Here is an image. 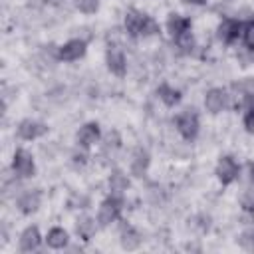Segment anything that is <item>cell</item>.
<instances>
[{"label": "cell", "instance_id": "1", "mask_svg": "<svg viewBox=\"0 0 254 254\" xmlns=\"http://www.w3.org/2000/svg\"><path fill=\"white\" fill-rule=\"evenodd\" d=\"M177 127L185 139H194L198 133V117L192 111H185L177 117Z\"/></svg>", "mask_w": 254, "mask_h": 254}, {"label": "cell", "instance_id": "2", "mask_svg": "<svg viewBox=\"0 0 254 254\" xmlns=\"http://www.w3.org/2000/svg\"><path fill=\"white\" fill-rule=\"evenodd\" d=\"M83 54H85V42H83V40H71V42H67L65 46H62L60 52H58L60 60H65V62L79 60Z\"/></svg>", "mask_w": 254, "mask_h": 254}, {"label": "cell", "instance_id": "3", "mask_svg": "<svg viewBox=\"0 0 254 254\" xmlns=\"http://www.w3.org/2000/svg\"><path fill=\"white\" fill-rule=\"evenodd\" d=\"M14 171H16L20 177H32V175H34V161H32V155L26 153L24 149L16 151V155H14Z\"/></svg>", "mask_w": 254, "mask_h": 254}, {"label": "cell", "instance_id": "4", "mask_svg": "<svg viewBox=\"0 0 254 254\" xmlns=\"http://www.w3.org/2000/svg\"><path fill=\"white\" fill-rule=\"evenodd\" d=\"M216 175H218V179H220L224 185L232 183V181L238 177V167H236L234 159H232V157H222L220 163H218V167H216Z\"/></svg>", "mask_w": 254, "mask_h": 254}, {"label": "cell", "instance_id": "5", "mask_svg": "<svg viewBox=\"0 0 254 254\" xmlns=\"http://www.w3.org/2000/svg\"><path fill=\"white\" fill-rule=\"evenodd\" d=\"M119 210H121V202L117 198H107L101 202L99 206V222L101 224H109L113 222L117 216H119Z\"/></svg>", "mask_w": 254, "mask_h": 254}, {"label": "cell", "instance_id": "6", "mask_svg": "<svg viewBox=\"0 0 254 254\" xmlns=\"http://www.w3.org/2000/svg\"><path fill=\"white\" fill-rule=\"evenodd\" d=\"M46 131H48V127L44 123H38V121H32V119L22 121L20 127H18V135L22 139H36V137L44 135Z\"/></svg>", "mask_w": 254, "mask_h": 254}, {"label": "cell", "instance_id": "7", "mask_svg": "<svg viewBox=\"0 0 254 254\" xmlns=\"http://www.w3.org/2000/svg\"><path fill=\"white\" fill-rule=\"evenodd\" d=\"M145 14L137 12V10H129L125 16V28L131 36H139L143 32V24H145Z\"/></svg>", "mask_w": 254, "mask_h": 254}, {"label": "cell", "instance_id": "8", "mask_svg": "<svg viewBox=\"0 0 254 254\" xmlns=\"http://www.w3.org/2000/svg\"><path fill=\"white\" fill-rule=\"evenodd\" d=\"M40 246V232L36 226H28L20 236V248L24 252H32Z\"/></svg>", "mask_w": 254, "mask_h": 254}, {"label": "cell", "instance_id": "9", "mask_svg": "<svg viewBox=\"0 0 254 254\" xmlns=\"http://www.w3.org/2000/svg\"><path fill=\"white\" fill-rule=\"evenodd\" d=\"M238 34H240V24L234 22V20H224L218 26V38L222 42H228L230 44V42H234L238 38Z\"/></svg>", "mask_w": 254, "mask_h": 254}, {"label": "cell", "instance_id": "10", "mask_svg": "<svg viewBox=\"0 0 254 254\" xmlns=\"http://www.w3.org/2000/svg\"><path fill=\"white\" fill-rule=\"evenodd\" d=\"M107 67L111 69V73L123 75V73H125V56H123L119 50L111 48V50L107 52Z\"/></svg>", "mask_w": 254, "mask_h": 254}, {"label": "cell", "instance_id": "11", "mask_svg": "<svg viewBox=\"0 0 254 254\" xmlns=\"http://www.w3.org/2000/svg\"><path fill=\"white\" fill-rule=\"evenodd\" d=\"M224 101H226V95L222 89H210L204 97V105L210 113H218L224 107Z\"/></svg>", "mask_w": 254, "mask_h": 254}, {"label": "cell", "instance_id": "12", "mask_svg": "<svg viewBox=\"0 0 254 254\" xmlns=\"http://www.w3.org/2000/svg\"><path fill=\"white\" fill-rule=\"evenodd\" d=\"M97 137H99V127H97V123H87V125H83V127L79 129V133H77V141H79L83 147H89L91 143H95Z\"/></svg>", "mask_w": 254, "mask_h": 254}, {"label": "cell", "instance_id": "13", "mask_svg": "<svg viewBox=\"0 0 254 254\" xmlns=\"http://www.w3.org/2000/svg\"><path fill=\"white\" fill-rule=\"evenodd\" d=\"M189 26H190V22H189L187 18H183V16H179V14H169L167 28H169V32H171L175 38L181 36L183 32H189Z\"/></svg>", "mask_w": 254, "mask_h": 254}, {"label": "cell", "instance_id": "14", "mask_svg": "<svg viewBox=\"0 0 254 254\" xmlns=\"http://www.w3.org/2000/svg\"><path fill=\"white\" fill-rule=\"evenodd\" d=\"M18 206H20V210H22L24 214H30V212L38 210V206H40V194H38L36 190L22 194L20 200H18Z\"/></svg>", "mask_w": 254, "mask_h": 254}, {"label": "cell", "instance_id": "15", "mask_svg": "<svg viewBox=\"0 0 254 254\" xmlns=\"http://www.w3.org/2000/svg\"><path fill=\"white\" fill-rule=\"evenodd\" d=\"M147 165H149V155H147V151L137 149L135 155H133V161H131V171H133V175L141 177L143 171L147 169Z\"/></svg>", "mask_w": 254, "mask_h": 254}, {"label": "cell", "instance_id": "16", "mask_svg": "<svg viewBox=\"0 0 254 254\" xmlns=\"http://www.w3.org/2000/svg\"><path fill=\"white\" fill-rule=\"evenodd\" d=\"M139 242H141V236L137 234V230H133L131 226H125L123 232H121V244H123V248L135 250L139 246Z\"/></svg>", "mask_w": 254, "mask_h": 254}, {"label": "cell", "instance_id": "17", "mask_svg": "<svg viewBox=\"0 0 254 254\" xmlns=\"http://www.w3.org/2000/svg\"><path fill=\"white\" fill-rule=\"evenodd\" d=\"M48 244L52 248H64L67 244V234L64 228H52L48 232Z\"/></svg>", "mask_w": 254, "mask_h": 254}, {"label": "cell", "instance_id": "18", "mask_svg": "<svg viewBox=\"0 0 254 254\" xmlns=\"http://www.w3.org/2000/svg\"><path fill=\"white\" fill-rule=\"evenodd\" d=\"M157 93H159V97H161L167 105H175V103H179V99H181V93H179L177 89L169 87V85H161V87L157 89Z\"/></svg>", "mask_w": 254, "mask_h": 254}, {"label": "cell", "instance_id": "19", "mask_svg": "<svg viewBox=\"0 0 254 254\" xmlns=\"http://www.w3.org/2000/svg\"><path fill=\"white\" fill-rule=\"evenodd\" d=\"M75 230H77V234H79L83 240H89V238L93 236V232H95V220H91V218H81V220L77 222Z\"/></svg>", "mask_w": 254, "mask_h": 254}, {"label": "cell", "instance_id": "20", "mask_svg": "<svg viewBox=\"0 0 254 254\" xmlns=\"http://www.w3.org/2000/svg\"><path fill=\"white\" fill-rule=\"evenodd\" d=\"M127 187H129L127 177H123L121 173H113V175H111V179H109V189H111L115 194H121L123 190H127Z\"/></svg>", "mask_w": 254, "mask_h": 254}, {"label": "cell", "instance_id": "21", "mask_svg": "<svg viewBox=\"0 0 254 254\" xmlns=\"http://www.w3.org/2000/svg\"><path fill=\"white\" fill-rule=\"evenodd\" d=\"M75 6H77L81 12L91 14V12H95V10H97L99 0H75Z\"/></svg>", "mask_w": 254, "mask_h": 254}, {"label": "cell", "instance_id": "22", "mask_svg": "<svg viewBox=\"0 0 254 254\" xmlns=\"http://www.w3.org/2000/svg\"><path fill=\"white\" fill-rule=\"evenodd\" d=\"M177 46L183 52H189L192 48V36H190V32H183L181 36H177Z\"/></svg>", "mask_w": 254, "mask_h": 254}, {"label": "cell", "instance_id": "23", "mask_svg": "<svg viewBox=\"0 0 254 254\" xmlns=\"http://www.w3.org/2000/svg\"><path fill=\"white\" fill-rule=\"evenodd\" d=\"M143 36H153V34H159V24L153 20V18H145V24H143Z\"/></svg>", "mask_w": 254, "mask_h": 254}, {"label": "cell", "instance_id": "24", "mask_svg": "<svg viewBox=\"0 0 254 254\" xmlns=\"http://www.w3.org/2000/svg\"><path fill=\"white\" fill-rule=\"evenodd\" d=\"M240 202H242L244 210H254V189H248V190H244V194H242Z\"/></svg>", "mask_w": 254, "mask_h": 254}, {"label": "cell", "instance_id": "25", "mask_svg": "<svg viewBox=\"0 0 254 254\" xmlns=\"http://www.w3.org/2000/svg\"><path fill=\"white\" fill-rule=\"evenodd\" d=\"M119 143H121V139H119V135L115 133V131H111V133H107V137H105V149L109 151H115L117 147H119Z\"/></svg>", "mask_w": 254, "mask_h": 254}, {"label": "cell", "instance_id": "26", "mask_svg": "<svg viewBox=\"0 0 254 254\" xmlns=\"http://www.w3.org/2000/svg\"><path fill=\"white\" fill-rule=\"evenodd\" d=\"M244 42L248 48H254V22H248L244 28Z\"/></svg>", "mask_w": 254, "mask_h": 254}, {"label": "cell", "instance_id": "27", "mask_svg": "<svg viewBox=\"0 0 254 254\" xmlns=\"http://www.w3.org/2000/svg\"><path fill=\"white\" fill-rule=\"evenodd\" d=\"M244 127H246L250 133H254V109H248V113H246V117H244Z\"/></svg>", "mask_w": 254, "mask_h": 254}, {"label": "cell", "instance_id": "28", "mask_svg": "<svg viewBox=\"0 0 254 254\" xmlns=\"http://www.w3.org/2000/svg\"><path fill=\"white\" fill-rule=\"evenodd\" d=\"M246 169H248V179H250V181H254V163H248V167H246Z\"/></svg>", "mask_w": 254, "mask_h": 254}, {"label": "cell", "instance_id": "29", "mask_svg": "<svg viewBox=\"0 0 254 254\" xmlns=\"http://www.w3.org/2000/svg\"><path fill=\"white\" fill-rule=\"evenodd\" d=\"M185 2H190V4H202V2H206V0H185Z\"/></svg>", "mask_w": 254, "mask_h": 254}, {"label": "cell", "instance_id": "30", "mask_svg": "<svg viewBox=\"0 0 254 254\" xmlns=\"http://www.w3.org/2000/svg\"><path fill=\"white\" fill-rule=\"evenodd\" d=\"M252 240H254V234H252Z\"/></svg>", "mask_w": 254, "mask_h": 254}]
</instances>
